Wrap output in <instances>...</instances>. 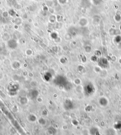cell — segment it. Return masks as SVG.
I'll return each mask as SVG.
<instances>
[{
	"label": "cell",
	"instance_id": "cell-2",
	"mask_svg": "<svg viewBox=\"0 0 121 135\" xmlns=\"http://www.w3.org/2000/svg\"><path fill=\"white\" fill-rule=\"evenodd\" d=\"M102 1V0H93V2L94 4L96 5L99 4Z\"/></svg>",
	"mask_w": 121,
	"mask_h": 135
},
{
	"label": "cell",
	"instance_id": "cell-1",
	"mask_svg": "<svg viewBox=\"0 0 121 135\" xmlns=\"http://www.w3.org/2000/svg\"><path fill=\"white\" fill-rule=\"evenodd\" d=\"M105 135H116V132L113 129H108L105 130Z\"/></svg>",
	"mask_w": 121,
	"mask_h": 135
}]
</instances>
